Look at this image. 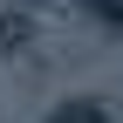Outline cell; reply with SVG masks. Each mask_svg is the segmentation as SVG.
<instances>
[{"instance_id":"cell-1","label":"cell","mask_w":123,"mask_h":123,"mask_svg":"<svg viewBox=\"0 0 123 123\" xmlns=\"http://www.w3.org/2000/svg\"><path fill=\"white\" fill-rule=\"evenodd\" d=\"M48 123H116V116H110V103H96V96H62L48 110Z\"/></svg>"},{"instance_id":"cell-2","label":"cell","mask_w":123,"mask_h":123,"mask_svg":"<svg viewBox=\"0 0 123 123\" xmlns=\"http://www.w3.org/2000/svg\"><path fill=\"white\" fill-rule=\"evenodd\" d=\"M27 34H34V27H27L21 14H0V55H7V48H21Z\"/></svg>"},{"instance_id":"cell-3","label":"cell","mask_w":123,"mask_h":123,"mask_svg":"<svg viewBox=\"0 0 123 123\" xmlns=\"http://www.w3.org/2000/svg\"><path fill=\"white\" fill-rule=\"evenodd\" d=\"M89 7H96V14H103L110 27H123V0H89Z\"/></svg>"}]
</instances>
